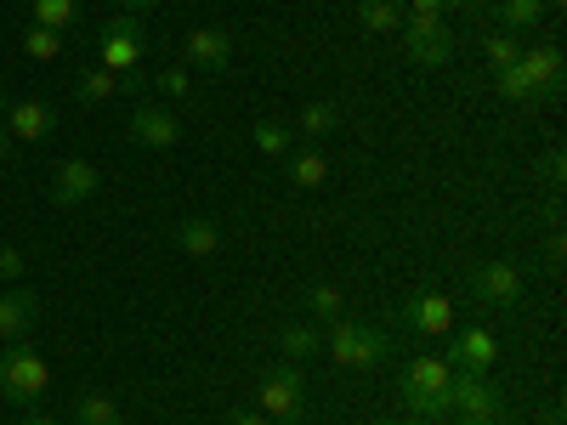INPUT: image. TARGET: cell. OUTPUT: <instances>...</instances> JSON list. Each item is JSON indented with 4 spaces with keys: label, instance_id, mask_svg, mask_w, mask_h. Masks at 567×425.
<instances>
[{
    "label": "cell",
    "instance_id": "cell-34",
    "mask_svg": "<svg viewBox=\"0 0 567 425\" xmlns=\"http://www.w3.org/2000/svg\"><path fill=\"white\" fill-rule=\"evenodd\" d=\"M483 0H443V12H477Z\"/></svg>",
    "mask_w": 567,
    "mask_h": 425
},
{
    "label": "cell",
    "instance_id": "cell-9",
    "mask_svg": "<svg viewBox=\"0 0 567 425\" xmlns=\"http://www.w3.org/2000/svg\"><path fill=\"white\" fill-rule=\"evenodd\" d=\"M449 408H460V414H483V419H499L505 392L488 381V374H454V386H449Z\"/></svg>",
    "mask_w": 567,
    "mask_h": 425
},
{
    "label": "cell",
    "instance_id": "cell-36",
    "mask_svg": "<svg viewBox=\"0 0 567 425\" xmlns=\"http://www.w3.org/2000/svg\"><path fill=\"white\" fill-rule=\"evenodd\" d=\"M7 159H12V136H7V131H0V165H7Z\"/></svg>",
    "mask_w": 567,
    "mask_h": 425
},
{
    "label": "cell",
    "instance_id": "cell-2",
    "mask_svg": "<svg viewBox=\"0 0 567 425\" xmlns=\"http://www.w3.org/2000/svg\"><path fill=\"white\" fill-rule=\"evenodd\" d=\"M323 352L336 357L341 369H381L392 341L381 335L374 323H358V318H336V329L323 335Z\"/></svg>",
    "mask_w": 567,
    "mask_h": 425
},
{
    "label": "cell",
    "instance_id": "cell-24",
    "mask_svg": "<svg viewBox=\"0 0 567 425\" xmlns=\"http://www.w3.org/2000/svg\"><path fill=\"white\" fill-rule=\"evenodd\" d=\"M34 23L52 34H69L80 23V0H34Z\"/></svg>",
    "mask_w": 567,
    "mask_h": 425
},
{
    "label": "cell",
    "instance_id": "cell-41",
    "mask_svg": "<svg viewBox=\"0 0 567 425\" xmlns=\"http://www.w3.org/2000/svg\"><path fill=\"white\" fill-rule=\"evenodd\" d=\"M284 425H301V419H284Z\"/></svg>",
    "mask_w": 567,
    "mask_h": 425
},
{
    "label": "cell",
    "instance_id": "cell-15",
    "mask_svg": "<svg viewBox=\"0 0 567 425\" xmlns=\"http://www.w3.org/2000/svg\"><path fill=\"white\" fill-rule=\"evenodd\" d=\"M40 318V296L34 290H7L0 296V341H23Z\"/></svg>",
    "mask_w": 567,
    "mask_h": 425
},
{
    "label": "cell",
    "instance_id": "cell-40",
    "mask_svg": "<svg viewBox=\"0 0 567 425\" xmlns=\"http://www.w3.org/2000/svg\"><path fill=\"white\" fill-rule=\"evenodd\" d=\"M545 425H561V408H550V414H545Z\"/></svg>",
    "mask_w": 567,
    "mask_h": 425
},
{
    "label": "cell",
    "instance_id": "cell-16",
    "mask_svg": "<svg viewBox=\"0 0 567 425\" xmlns=\"http://www.w3.org/2000/svg\"><path fill=\"white\" fill-rule=\"evenodd\" d=\"M176 250L194 256V261L216 256V250H221V227H216L210 216H182V221H176Z\"/></svg>",
    "mask_w": 567,
    "mask_h": 425
},
{
    "label": "cell",
    "instance_id": "cell-5",
    "mask_svg": "<svg viewBox=\"0 0 567 425\" xmlns=\"http://www.w3.org/2000/svg\"><path fill=\"white\" fill-rule=\"evenodd\" d=\"M471 296L488 301V307H523L528 272L516 267V261H483L477 272H471Z\"/></svg>",
    "mask_w": 567,
    "mask_h": 425
},
{
    "label": "cell",
    "instance_id": "cell-27",
    "mask_svg": "<svg viewBox=\"0 0 567 425\" xmlns=\"http://www.w3.org/2000/svg\"><path fill=\"white\" fill-rule=\"evenodd\" d=\"M148 85L159 91L165 103H176V97H187V91H194V69H187V63H176V69H159Z\"/></svg>",
    "mask_w": 567,
    "mask_h": 425
},
{
    "label": "cell",
    "instance_id": "cell-35",
    "mask_svg": "<svg viewBox=\"0 0 567 425\" xmlns=\"http://www.w3.org/2000/svg\"><path fill=\"white\" fill-rule=\"evenodd\" d=\"M454 425H499V419H483V414H460Z\"/></svg>",
    "mask_w": 567,
    "mask_h": 425
},
{
    "label": "cell",
    "instance_id": "cell-22",
    "mask_svg": "<svg viewBox=\"0 0 567 425\" xmlns=\"http://www.w3.org/2000/svg\"><path fill=\"white\" fill-rule=\"evenodd\" d=\"M307 318H323V323L347 318V290L341 283H312L307 290Z\"/></svg>",
    "mask_w": 567,
    "mask_h": 425
},
{
    "label": "cell",
    "instance_id": "cell-1",
    "mask_svg": "<svg viewBox=\"0 0 567 425\" xmlns=\"http://www.w3.org/2000/svg\"><path fill=\"white\" fill-rule=\"evenodd\" d=\"M449 386H454L449 357H414L403 369V403H409L414 419H443L449 414Z\"/></svg>",
    "mask_w": 567,
    "mask_h": 425
},
{
    "label": "cell",
    "instance_id": "cell-31",
    "mask_svg": "<svg viewBox=\"0 0 567 425\" xmlns=\"http://www.w3.org/2000/svg\"><path fill=\"white\" fill-rule=\"evenodd\" d=\"M403 18H443V0H403Z\"/></svg>",
    "mask_w": 567,
    "mask_h": 425
},
{
    "label": "cell",
    "instance_id": "cell-12",
    "mask_svg": "<svg viewBox=\"0 0 567 425\" xmlns=\"http://www.w3.org/2000/svg\"><path fill=\"white\" fill-rule=\"evenodd\" d=\"M398 318L409 329H420V335H454V301L449 296H409L398 307Z\"/></svg>",
    "mask_w": 567,
    "mask_h": 425
},
{
    "label": "cell",
    "instance_id": "cell-3",
    "mask_svg": "<svg viewBox=\"0 0 567 425\" xmlns=\"http://www.w3.org/2000/svg\"><path fill=\"white\" fill-rule=\"evenodd\" d=\"M45 386H52V369H45L40 352H29L23 341L0 352V392L12 403H34V397H45Z\"/></svg>",
    "mask_w": 567,
    "mask_h": 425
},
{
    "label": "cell",
    "instance_id": "cell-8",
    "mask_svg": "<svg viewBox=\"0 0 567 425\" xmlns=\"http://www.w3.org/2000/svg\"><path fill=\"white\" fill-rule=\"evenodd\" d=\"M103 69L120 74V80L142 69V29H136V18H114L103 29Z\"/></svg>",
    "mask_w": 567,
    "mask_h": 425
},
{
    "label": "cell",
    "instance_id": "cell-26",
    "mask_svg": "<svg viewBox=\"0 0 567 425\" xmlns=\"http://www.w3.org/2000/svg\"><path fill=\"white\" fill-rule=\"evenodd\" d=\"M483 58H488V69L499 74V69H511L516 58H523V40H516V34H483Z\"/></svg>",
    "mask_w": 567,
    "mask_h": 425
},
{
    "label": "cell",
    "instance_id": "cell-29",
    "mask_svg": "<svg viewBox=\"0 0 567 425\" xmlns=\"http://www.w3.org/2000/svg\"><path fill=\"white\" fill-rule=\"evenodd\" d=\"M74 414H80V425H114V419H120L114 397H103V392H85V397L74 403Z\"/></svg>",
    "mask_w": 567,
    "mask_h": 425
},
{
    "label": "cell",
    "instance_id": "cell-33",
    "mask_svg": "<svg viewBox=\"0 0 567 425\" xmlns=\"http://www.w3.org/2000/svg\"><path fill=\"white\" fill-rule=\"evenodd\" d=\"M227 425H272V419H267V414H261V408H239V414H233V419H227Z\"/></svg>",
    "mask_w": 567,
    "mask_h": 425
},
{
    "label": "cell",
    "instance_id": "cell-42",
    "mask_svg": "<svg viewBox=\"0 0 567 425\" xmlns=\"http://www.w3.org/2000/svg\"><path fill=\"white\" fill-rule=\"evenodd\" d=\"M114 425H125V419H114Z\"/></svg>",
    "mask_w": 567,
    "mask_h": 425
},
{
    "label": "cell",
    "instance_id": "cell-13",
    "mask_svg": "<svg viewBox=\"0 0 567 425\" xmlns=\"http://www.w3.org/2000/svg\"><path fill=\"white\" fill-rule=\"evenodd\" d=\"M97 165L91 159H69V165H58V176H52V199L63 205V210H74V205H85L91 194H97Z\"/></svg>",
    "mask_w": 567,
    "mask_h": 425
},
{
    "label": "cell",
    "instance_id": "cell-6",
    "mask_svg": "<svg viewBox=\"0 0 567 425\" xmlns=\"http://www.w3.org/2000/svg\"><path fill=\"white\" fill-rule=\"evenodd\" d=\"M403 45H409V58L420 63V69H443L449 58H454V34H449V23L443 18H403Z\"/></svg>",
    "mask_w": 567,
    "mask_h": 425
},
{
    "label": "cell",
    "instance_id": "cell-25",
    "mask_svg": "<svg viewBox=\"0 0 567 425\" xmlns=\"http://www.w3.org/2000/svg\"><path fill=\"white\" fill-rule=\"evenodd\" d=\"M250 142H256V148H261L267 159H284V154H290V142H296V131L284 125V120H256Z\"/></svg>",
    "mask_w": 567,
    "mask_h": 425
},
{
    "label": "cell",
    "instance_id": "cell-23",
    "mask_svg": "<svg viewBox=\"0 0 567 425\" xmlns=\"http://www.w3.org/2000/svg\"><path fill=\"white\" fill-rule=\"evenodd\" d=\"M323 182H329V159H323L318 148H301V154L290 159V187L312 194V187H323Z\"/></svg>",
    "mask_w": 567,
    "mask_h": 425
},
{
    "label": "cell",
    "instance_id": "cell-30",
    "mask_svg": "<svg viewBox=\"0 0 567 425\" xmlns=\"http://www.w3.org/2000/svg\"><path fill=\"white\" fill-rule=\"evenodd\" d=\"M120 91V74H109V69H91V74H80V103H109Z\"/></svg>",
    "mask_w": 567,
    "mask_h": 425
},
{
    "label": "cell",
    "instance_id": "cell-39",
    "mask_svg": "<svg viewBox=\"0 0 567 425\" xmlns=\"http://www.w3.org/2000/svg\"><path fill=\"white\" fill-rule=\"evenodd\" d=\"M386 425H437V419H386Z\"/></svg>",
    "mask_w": 567,
    "mask_h": 425
},
{
    "label": "cell",
    "instance_id": "cell-14",
    "mask_svg": "<svg viewBox=\"0 0 567 425\" xmlns=\"http://www.w3.org/2000/svg\"><path fill=\"white\" fill-rule=\"evenodd\" d=\"M131 136L142 142V148H176L182 125H176L171 108H136V114H131Z\"/></svg>",
    "mask_w": 567,
    "mask_h": 425
},
{
    "label": "cell",
    "instance_id": "cell-32",
    "mask_svg": "<svg viewBox=\"0 0 567 425\" xmlns=\"http://www.w3.org/2000/svg\"><path fill=\"white\" fill-rule=\"evenodd\" d=\"M0 278H23V256L12 245H0Z\"/></svg>",
    "mask_w": 567,
    "mask_h": 425
},
{
    "label": "cell",
    "instance_id": "cell-21",
    "mask_svg": "<svg viewBox=\"0 0 567 425\" xmlns=\"http://www.w3.org/2000/svg\"><path fill=\"white\" fill-rule=\"evenodd\" d=\"M278 346H284V357H290V363L318 357V352H323V329H318V323H290V329L278 335Z\"/></svg>",
    "mask_w": 567,
    "mask_h": 425
},
{
    "label": "cell",
    "instance_id": "cell-7",
    "mask_svg": "<svg viewBox=\"0 0 567 425\" xmlns=\"http://www.w3.org/2000/svg\"><path fill=\"white\" fill-rule=\"evenodd\" d=\"M0 131L12 142H45L58 131V114L34 97H0Z\"/></svg>",
    "mask_w": 567,
    "mask_h": 425
},
{
    "label": "cell",
    "instance_id": "cell-37",
    "mask_svg": "<svg viewBox=\"0 0 567 425\" xmlns=\"http://www.w3.org/2000/svg\"><path fill=\"white\" fill-rule=\"evenodd\" d=\"M120 7H125V12H148V7H154V0H120Z\"/></svg>",
    "mask_w": 567,
    "mask_h": 425
},
{
    "label": "cell",
    "instance_id": "cell-10",
    "mask_svg": "<svg viewBox=\"0 0 567 425\" xmlns=\"http://www.w3.org/2000/svg\"><path fill=\"white\" fill-rule=\"evenodd\" d=\"M182 58H187V69L221 74V69L233 63V34H227V29H187V34H182Z\"/></svg>",
    "mask_w": 567,
    "mask_h": 425
},
{
    "label": "cell",
    "instance_id": "cell-17",
    "mask_svg": "<svg viewBox=\"0 0 567 425\" xmlns=\"http://www.w3.org/2000/svg\"><path fill=\"white\" fill-rule=\"evenodd\" d=\"M516 69L528 74L534 91H561V52H556V45H523Z\"/></svg>",
    "mask_w": 567,
    "mask_h": 425
},
{
    "label": "cell",
    "instance_id": "cell-18",
    "mask_svg": "<svg viewBox=\"0 0 567 425\" xmlns=\"http://www.w3.org/2000/svg\"><path fill=\"white\" fill-rule=\"evenodd\" d=\"M494 23L505 29V34H523V29H534L539 18H545V0H494Z\"/></svg>",
    "mask_w": 567,
    "mask_h": 425
},
{
    "label": "cell",
    "instance_id": "cell-19",
    "mask_svg": "<svg viewBox=\"0 0 567 425\" xmlns=\"http://www.w3.org/2000/svg\"><path fill=\"white\" fill-rule=\"evenodd\" d=\"M341 125V108L336 103H301V114H296V136L301 142H318V136H329V131H336Z\"/></svg>",
    "mask_w": 567,
    "mask_h": 425
},
{
    "label": "cell",
    "instance_id": "cell-20",
    "mask_svg": "<svg viewBox=\"0 0 567 425\" xmlns=\"http://www.w3.org/2000/svg\"><path fill=\"white\" fill-rule=\"evenodd\" d=\"M358 23L369 34H398L403 29V0H358Z\"/></svg>",
    "mask_w": 567,
    "mask_h": 425
},
{
    "label": "cell",
    "instance_id": "cell-28",
    "mask_svg": "<svg viewBox=\"0 0 567 425\" xmlns=\"http://www.w3.org/2000/svg\"><path fill=\"white\" fill-rule=\"evenodd\" d=\"M58 52H63V34H52V29L29 23V34H23V58H34V63H52Z\"/></svg>",
    "mask_w": 567,
    "mask_h": 425
},
{
    "label": "cell",
    "instance_id": "cell-11",
    "mask_svg": "<svg viewBox=\"0 0 567 425\" xmlns=\"http://www.w3.org/2000/svg\"><path fill=\"white\" fill-rule=\"evenodd\" d=\"M443 357L454 363V374H488L494 357H499V341L488 335V329H460L454 346H449Z\"/></svg>",
    "mask_w": 567,
    "mask_h": 425
},
{
    "label": "cell",
    "instance_id": "cell-38",
    "mask_svg": "<svg viewBox=\"0 0 567 425\" xmlns=\"http://www.w3.org/2000/svg\"><path fill=\"white\" fill-rule=\"evenodd\" d=\"M23 425H58V419H52V414H29Z\"/></svg>",
    "mask_w": 567,
    "mask_h": 425
},
{
    "label": "cell",
    "instance_id": "cell-4",
    "mask_svg": "<svg viewBox=\"0 0 567 425\" xmlns=\"http://www.w3.org/2000/svg\"><path fill=\"white\" fill-rule=\"evenodd\" d=\"M301 397H307L301 369H296V363H278V369L261 374V403H256V408H261L272 425H284V419H301V408H307Z\"/></svg>",
    "mask_w": 567,
    "mask_h": 425
}]
</instances>
